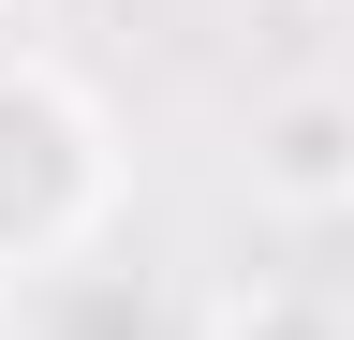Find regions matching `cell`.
<instances>
[{
    "mask_svg": "<svg viewBox=\"0 0 354 340\" xmlns=\"http://www.w3.org/2000/svg\"><path fill=\"white\" fill-rule=\"evenodd\" d=\"M207 340H354V296H325V281H236L207 311Z\"/></svg>",
    "mask_w": 354,
    "mask_h": 340,
    "instance_id": "obj_3",
    "label": "cell"
},
{
    "mask_svg": "<svg viewBox=\"0 0 354 340\" xmlns=\"http://www.w3.org/2000/svg\"><path fill=\"white\" fill-rule=\"evenodd\" d=\"M104 222H118V134H104V104H88L59 60L15 45L0 60V281L74 267Z\"/></svg>",
    "mask_w": 354,
    "mask_h": 340,
    "instance_id": "obj_1",
    "label": "cell"
},
{
    "mask_svg": "<svg viewBox=\"0 0 354 340\" xmlns=\"http://www.w3.org/2000/svg\"><path fill=\"white\" fill-rule=\"evenodd\" d=\"M251 193L281 222H354V74H295L251 104Z\"/></svg>",
    "mask_w": 354,
    "mask_h": 340,
    "instance_id": "obj_2",
    "label": "cell"
},
{
    "mask_svg": "<svg viewBox=\"0 0 354 340\" xmlns=\"http://www.w3.org/2000/svg\"><path fill=\"white\" fill-rule=\"evenodd\" d=\"M0 15H30V0H0Z\"/></svg>",
    "mask_w": 354,
    "mask_h": 340,
    "instance_id": "obj_4",
    "label": "cell"
}]
</instances>
